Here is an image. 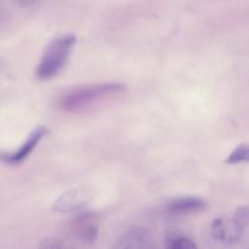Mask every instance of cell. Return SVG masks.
<instances>
[{
	"label": "cell",
	"instance_id": "7a4b0ae2",
	"mask_svg": "<svg viewBox=\"0 0 249 249\" xmlns=\"http://www.w3.org/2000/svg\"><path fill=\"white\" fill-rule=\"evenodd\" d=\"M77 38L73 34H61L55 36L44 50L36 67V78L49 80L56 77L67 65Z\"/></svg>",
	"mask_w": 249,
	"mask_h": 249
},
{
	"label": "cell",
	"instance_id": "8992f818",
	"mask_svg": "<svg viewBox=\"0 0 249 249\" xmlns=\"http://www.w3.org/2000/svg\"><path fill=\"white\" fill-rule=\"evenodd\" d=\"M73 232L85 243H92L96 240L99 235V219L95 213L85 212L80 213L77 218L73 220L72 224Z\"/></svg>",
	"mask_w": 249,
	"mask_h": 249
},
{
	"label": "cell",
	"instance_id": "8fae6325",
	"mask_svg": "<svg viewBox=\"0 0 249 249\" xmlns=\"http://www.w3.org/2000/svg\"><path fill=\"white\" fill-rule=\"evenodd\" d=\"M5 19H6V15H5L4 10L0 7V23H1V22H4Z\"/></svg>",
	"mask_w": 249,
	"mask_h": 249
},
{
	"label": "cell",
	"instance_id": "6da1fadb",
	"mask_svg": "<svg viewBox=\"0 0 249 249\" xmlns=\"http://www.w3.org/2000/svg\"><path fill=\"white\" fill-rule=\"evenodd\" d=\"M125 91V85L117 82L96 83L68 90L58 100V107L66 113H82Z\"/></svg>",
	"mask_w": 249,
	"mask_h": 249
},
{
	"label": "cell",
	"instance_id": "277c9868",
	"mask_svg": "<svg viewBox=\"0 0 249 249\" xmlns=\"http://www.w3.org/2000/svg\"><path fill=\"white\" fill-rule=\"evenodd\" d=\"M94 198V192L88 187H75L61 195L53 203L56 213H75L85 208Z\"/></svg>",
	"mask_w": 249,
	"mask_h": 249
},
{
	"label": "cell",
	"instance_id": "3957f363",
	"mask_svg": "<svg viewBox=\"0 0 249 249\" xmlns=\"http://www.w3.org/2000/svg\"><path fill=\"white\" fill-rule=\"evenodd\" d=\"M248 224L247 207H238L231 218H216L212 223L211 233L214 240L225 245H233L242 237Z\"/></svg>",
	"mask_w": 249,
	"mask_h": 249
},
{
	"label": "cell",
	"instance_id": "52a82bcc",
	"mask_svg": "<svg viewBox=\"0 0 249 249\" xmlns=\"http://www.w3.org/2000/svg\"><path fill=\"white\" fill-rule=\"evenodd\" d=\"M206 208V202L199 197L186 196L172 199L165 206V211L170 215H186L202 212Z\"/></svg>",
	"mask_w": 249,
	"mask_h": 249
},
{
	"label": "cell",
	"instance_id": "ba28073f",
	"mask_svg": "<svg viewBox=\"0 0 249 249\" xmlns=\"http://www.w3.org/2000/svg\"><path fill=\"white\" fill-rule=\"evenodd\" d=\"M248 160V145L247 143H241L237 145L232 150V152L229 153L226 157V164H241Z\"/></svg>",
	"mask_w": 249,
	"mask_h": 249
},
{
	"label": "cell",
	"instance_id": "9c48e42d",
	"mask_svg": "<svg viewBox=\"0 0 249 249\" xmlns=\"http://www.w3.org/2000/svg\"><path fill=\"white\" fill-rule=\"evenodd\" d=\"M168 249H197L194 241L187 237H174L168 245Z\"/></svg>",
	"mask_w": 249,
	"mask_h": 249
},
{
	"label": "cell",
	"instance_id": "30bf717a",
	"mask_svg": "<svg viewBox=\"0 0 249 249\" xmlns=\"http://www.w3.org/2000/svg\"><path fill=\"white\" fill-rule=\"evenodd\" d=\"M39 249H66L63 243L61 242L60 240L55 237H48L44 238L41 241L40 246H39Z\"/></svg>",
	"mask_w": 249,
	"mask_h": 249
},
{
	"label": "cell",
	"instance_id": "5b68a950",
	"mask_svg": "<svg viewBox=\"0 0 249 249\" xmlns=\"http://www.w3.org/2000/svg\"><path fill=\"white\" fill-rule=\"evenodd\" d=\"M46 133H48V129L45 126H38V128H36L29 134L26 141H23L16 151L1 153L0 155V160L4 163H7V164L11 165L19 164L23 160H26L29 157V155L38 147V145L43 140L44 136L46 135Z\"/></svg>",
	"mask_w": 249,
	"mask_h": 249
}]
</instances>
